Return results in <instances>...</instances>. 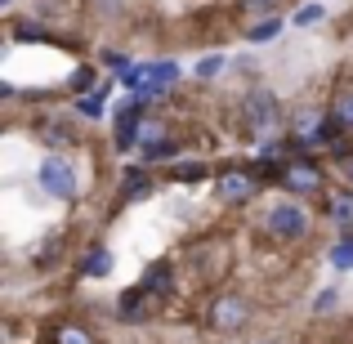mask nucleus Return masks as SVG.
Here are the masks:
<instances>
[{
  "mask_svg": "<svg viewBox=\"0 0 353 344\" xmlns=\"http://www.w3.org/2000/svg\"><path fill=\"white\" fill-rule=\"evenodd\" d=\"M103 68H112V72H125L130 63H125V54H103Z\"/></svg>",
  "mask_w": 353,
  "mask_h": 344,
  "instance_id": "bb28decb",
  "label": "nucleus"
},
{
  "mask_svg": "<svg viewBox=\"0 0 353 344\" xmlns=\"http://www.w3.org/2000/svg\"><path fill=\"white\" fill-rule=\"evenodd\" d=\"M139 197H152V174L148 170H125V179H121V201H139Z\"/></svg>",
  "mask_w": 353,
  "mask_h": 344,
  "instance_id": "f8f14e48",
  "label": "nucleus"
},
{
  "mask_svg": "<svg viewBox=\"0 0 353 344\" xmlns=\"http://www.w3.org/2000/svg\"><path fill=\"white\" fill-rule=\"evenodd\" d=\"M331 264H336L340 273H349V268H353V232H345V237L331 246Z\"/></svg>",
  "mask_w": 353,
  "mask_h": 344,
  "instance_id": "a211bd4d",
  "label": "nucleus"
},
{
  "mask_svg": "<svg viewBox=\"0 0 353 344\" xmlns=\"http://www.w3.org/2000/svg\"><path fill=\"white\" fill-rule=\"evenodd\" d=\"M54 344H94V340H90V331H85V327L68 322V327H59V331H54Z\"/></svg>",
  "mask_w": 353,
  "mask_h": 344,
  "instance_id": "4be33fe9",
  "label": "nucleus"
},
{
  "mask_svg": "<svg viewBox=\"0 0 353 344\" xmlns=\"http://www.w3.org/2000/svg\"><path fill=\"white\" fill-rule=\"evenodd\" d=\"M345 174H349V183H353V152L345 156Z\"/></svg>",
  "mask_w": 353,
  "mask_h": 344,
  "instance_id": "cd10ccee",
  "label": "nucleus"
},
{
  "mask_svg": "<svg viewBox=\"0 0 353 344\" xmlns=\"http://www.w3.org/2000/svg\"><path fill=\"white\" fill-rule=\"evenodd\" d=\"M174 152H179V143H174L170 134L152 139V143H139V156H143V165H157V161H174Z\"/></svg>",
  "mask_w": 353,
  "mask_h": 344,
  "instance_id": "4468645a",
  "label": "nucleus"
},
{
  "mask_svg": "<svg viewBox=\"0 0 353 344\" xmlns=\"http://www.w3.org/2000/svg\"><path fill=\"white\" fill-rule=\"evenodd\" d=\"M241 112H246V125L255 130V134H268V130L282 125V103H277V94H273V90H264V85H255L246 94Z\"/></svg>",
  "mask_w": 353,
  "mask_h": 344,
  "instance_id": "39448f33",
  "label": "nucleus"
},
{
  "mask_svg": "<svg viewBox=\"0 0 353 344\" xmlns=\"http://www.w3.org/2000/svg\"><path fill=\"white\" fill-rule=\"evenodd\" d=\"M264 232L273 241H304L309 237V210L295 201H273L264 215Z\"/></svg>",
  "mask_w": 353,
  "mask_h": 344,
  "instance_id": "f03ea898",
  "label": "nucleus"
},
{
  "mask_svg": "<svg viewBox=\"0 0 353 344\" xmlns=\"http://www.w3.org/2000/svg\"><path fill=\"white\" fill-rule=\"evenodd\" d=\"M77 273L81 277H108V273H112V250H108V246H90L85 259L77 264Z\"/></svg>",
  "mask_w": 353,
  "mask_h": 344,
  "instance_id": "9b49d317",
  "label": "nucleus"
},
{
  "mask_svg": "<svg viewBox=\"0 0 353 344\" xmlns=\"http://www.w3.org/2000/svg\"><path fill=\"white\" fill-rule=\"evenodd\" d=\"M174 81H179V63L161 59V63H148V77H143V90H152V94H170Z\"/></svg>",
  "mask_w": 353,
  "mask_h": 344,
  "instance_id": "6e6552de",
  "label": "nucleus"
},
{
  "mask_svg": "<svg viewBox=\"0 0 353 344\" xmlns=\"http://www.w3.org/2000/svg\"><path fill=\"white\" fill-rule=\"evenodd\" d=\"M68 90H72V94H94V68H77V72H72V77H68Z\"/></svg>",
  "mask_w": 353,
  "mask_h": 344,
  "instance_id": "412c9836",
  "label": "nucleus"
},
{
  "mask_svg": "<svg viewBox=\"0 0 353 344\" xmlns=\"http://www.w3.org/2000/svg\"><path fill=\"white\" fill-rule=\"evenodd\" d=\"M331 117H336L345 130H353V90H340V94H336V103H331Z\"/></svg>",
  "mask_w": 353,
  "mask_h": 344,
  "instance_id": "6ab92c4d",
  "label": "nucleus"
},
{
  "mask_svg": "<svg viewBox=\"0 0 353 344\" xmlns=\"http://www.w3.org/2000/svg\"><path fill=\"white\" fill-rule=\"evenodd\" d=\"M143 286H134V291H125V295H121V318H125V322H134V318H143V309H148V304H143Z\"/></svg>",
  "mask_w": 353,
  "mask_h": 344,
  "instance_id": "dca6fc26",
  "label": "nucleus"
},
{
  "mask_svg": "<svg viewBox=\"0 0 353 344\" xmlns=\"http://www.w3.org/2000/svg\"><path fill=\"white\" fill-rule=\"evenodd\" d=\"M143 117H148V108L139 103V99L121 103V112H117V152H134L139 148V139H143Z\"/></svg>",
  "mask_w": 353,
  "mask_h": 344,
  "instance_id": "0eeeda50",
  "label": "nucleus"
},
{
  "mask_svg": "<svg viewBox=\"0 0 353 344\" xmlns=\"http://www.w3.org/2000/svg\"><path fill=\"white\" fill-rule=\"evenodd\" d=\"M241 5H246V14H250V18H277V14H273L277 0H241Z\"/></svg>",
  "mask_w": 353,
  "mask_h": 344,
  "instance_id": "b1692460",
  "label": "nucleus"
},
{
  "mask_svg": "<svg viewBox=\"0 0 353 344\" xmlns=\"http://www.w3.org/2000/svg\"><path fill=\"white\" fill-rule=\"evenodd\" d=\"M340 304V291L336 286H327V291H318V300H313V313H331Z\"/></svg>",
  "mask_w": 353,
  "mask_h": 344,
  "instance_id": "393cba45",
  "label": "nucleus"
},
{
  "mask_svg": "<svg viewBox=\"0 0 353 344\" xmlns=\"http://www.w3.org/2000/svg\"><path fill=\"white\" fill-rule=\"evenodd\" d=\"M282 183L286 192H295V197H309V192H322L327 188V170H322V161H313L309 152H300V156H291V161L282 165Z\"/></svg>",
  "mask_w": 353,
  "mask_h": 344,
  "instance_id": "7ed1b4c3",
  "label": "nucleus"
},
{
  "mask_svg": "<svg viewBox=\"0 0 353 344\" xmlns=\"http://www.w3.org/2000/svg\"><path fill=\"white\" fill-rule=\"evenodd\" d=\"M255 192H259V174L255 170H224V174H215V197L224 201V206H246Z\"/></svg>",
  "mask_w": 353,
  "mask_h": 344,
  "instance_id": "423d86ee",
  "label": "nucleus"
},
{
  "mask_svg": "<svg viewBox=\"0 0 353 344\" xmlns=\"http://www.w3.org/2000/svg\"><path fill=\"white\" fill-rule=\"evenodd\" d=\"M139 286H143L148 295H170L174 291V268H170V259H157L152 268H143Z\"/></svg>",
  "mask_w": 353,
  "mask_h": 344,
  "instance_id": "1a4fd4ad",
  "label": "nucleus"
},
{
  "mask_svg": "<svg viewBox=\"0 0 353 344\" xmlns=\"http://www.w3.org/2000/svg\"><path fill=\"white\" fill-rule=\"evenodd\" d=\"M174 179L179 183H197V179H206V165L201 161H183V165H174Z\"/></svg>",
  "mask_w": 353,
  "mask_h": 344,
  "instance_id": "5701e85b",
  "label": "nucleus"
},
{
  "mask_svg": "<svg viewBox=\"0 0 353 344\" xmlns=\"http://www.w3.org/2000/svg\"><path fill=\"white\" fill-rule=\"evenodd\" d=\"M273 344H277V340H273Z\"/></svg>",
  "mask_w": 353,
  "mask_h": 344,
  "instance_id": "c756f323",
  "label": "nucleus"
},
{
  "mask_svg": "<svg viewBox=\"0 0 353 344\" xmlns=\"http://www.w3.org/2000/svg\"><path fill=\"white\" fill-rule=\"evenodd\" d=\"M250 322V300L237 291H224L215 295V304H210V331H219V336H233Z\"/></svg>",
  "mask_w": 353,
  "mask_h": 344,
  "instance_id": "20e7f679",
  "label": "nucleus"
},
{
  "mask_svg": "<svg viewBox=\"0 0 353 344\" xmlns=\"http://www.w3.org/2000/svg\"><path fill=\"white\" fill-rule=\"evenodd\" d=\"M219 68H224V59H219V54H210V59H201V63H197V77H201V81H210V77H219Z\"/></svg>",
  "mask_w": 353,
  "mask_h": 344,
  "instance_id": "a878e982",
  "label": "nucleus"
},
{
  "mask_svg": "<svg viewBox=\"0 0 353 344\" xmlns=\"http://www.w3.org/2000/svg\"><path fill=\"white\" fill-rule=\"evenodd\" d=\"M277 32H282V18H259V23H250V45L273 41Z\"/></svg>",
  "mask_w": 353,
  "mask_h": 344,
  "instance_id": "aec40b11",
  "label": "nucleus"
},
{
  "mask_svg": "<svg viewBox=\"0 0 353 344\" xmlns=\"http://www.w3.org/2000/svg\"><path fill=\"white\" fill-rule=\"evenodd\" d=\"M327 215H331V224H340L345 232H353V188L349 192H331V197H327Z\"/></svg>",
  "mask_w": 353,
  "mask_h": 344,
  "instance_id": "ddd939ff",
  "label": "nucleus"
},
{
  "mask_svg": "<svg viewBox=\"0 0 353 344\" xmlns=\"http://www.w3.org/2000/svg\"><path fill=\"white\" fill-rule=\"evenodd\" d=\"M36 134H41L50 148H72V143H77V125L63 121V117H45L41 125H36Z\"/></svg>",
  "mask_w": 353,
  "mask_h": 344,
  "instance_id": "9d476101",
  "label": "nucleus"
},
{
  "mask_svg": "<svg viewBox=\"0 0 353 344\" xmlns=\"http://www.w3.org/2000/svg\"><path fill=\"white\" fill-rule=\"evenodd\" d=\"M0 5H14V0H0Z\"/></svg>",
  "mask_w": 353,
  "mask_h": 344,
  "instance_id": "c85d7f7f",
  "label": "nucleus"
},
{
  "mask_svg": "<svg viewBox=\"0 0 353 344\" xmlns=\"http://www.w3.org/2000/svg\"><path fill=\"white\" fill-rule=\"evenodd\" d=\"M322 18H327V5H322V0H309V5H300V9H295V18H291V23H295V27H318Z\"/></svg>",
  "mask_w": 353,
  "mask_h": 344,
  "instance_id": "f3484780",
  "label": "nucleus"
},
{
  "mask_svg": "<svg viewBox=\"0 0 353 344\" xmlns=\"http://www.w3.org/2000/svg\"><path fill=\"white\" fill-rule=\"evenodd\" d=\"M36 179H41V188L50 192V197H59V201H77V192H81L77 165H72V156H63V152L45 156L41 170H36Z\"/></svg>",
  "mask_w": 353,
  "mask_h": 344,
  "instance_id": "f257e3e1",
  "label": "nucleus"
},
{
  "mask_svg": "<svg viewBox=\"0 0 353 344\" xmlns=\"http://www.w3.org/2000/svg\"><path fill=\"white\" fill-rule=\"evenodd\" d=\"M9 36H14V41H54L50 27L36 23V18H23V23H14V27H9Z\"/></svg>",
  "mask_w": 353,
  "mask_h": 344,
  "instance_id": "2eb2a0df",
  "label": "nucleus"
}]
</instances>
